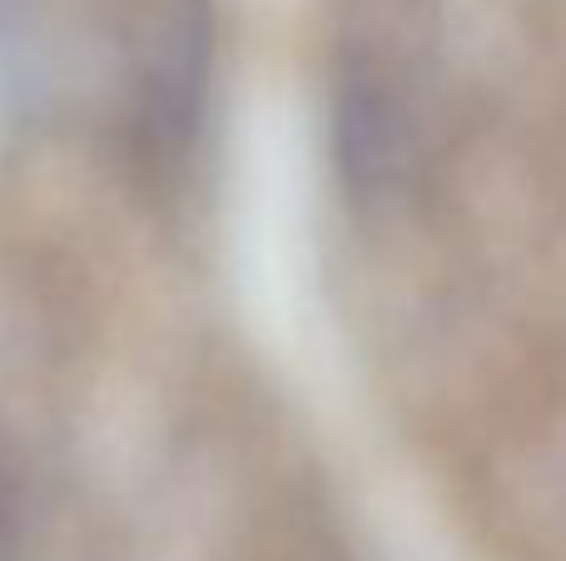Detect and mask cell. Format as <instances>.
<instances>
[{"label":"cell","mask_w":566,"mask_h":561,"mask_svg":"<svg viewBox=\"0 0 566 561\" xmlns=\"http://www.w3.org/2000/svg\"><path fill=\"white\" fill-rule=\"evenodd\" d=\"M338 159L348 184L363 189V194L392 189L412 159L408 105L373 70L348 75V85L338 95Z\"/></svg>","instance_id":"obj_1"},{"label":"cell","mask_w":566,"mask_h":561,"mask_svg":"<svg viewBox=\"0 0 566 561\" xmlns=\"http://www.w3.org/2000/svg\"><path fill=\"white\" fill-rule=\"evenodd\" d=\"M205 85H209V30L199 20V10L185 6L165 25V40H159L145 75L139 115H145L149 145L159 149L185 145L189 129L199 125V109H205Z\"/></svg>","instance_id":"obj_2"},{"label":"cell","mask_w":566,"mask_h":561,"mask_svg":"<svg viewBox=\"0 0 566 561\" xmlns=\"http://www.w3.org/2000/svg\"><path fill=\"white\" fill-rule=\"evenodd\" d=\"M6 527H10V507H6V497H0V542H6Z\"/></svg>","instance_id":"obj_3"}]
</instances>
